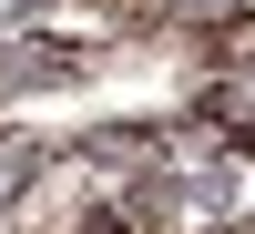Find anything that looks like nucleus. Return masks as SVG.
Returning a JSON list of instances; mask_svg holds the SVG:
<instances>
[{
	"instance_id": "nucleus-1",
	"label": "nucleus",
	"mask_w": 255,
	"mask_h": 234,
	"mask_svg": "<svg viewBox=\"0 0 255 234\" xmlns=\"http://www.w3.org/2000/svg\"><path fill=\"white\" fill-rule=\"evenodd\" d=\"M204 133L215 143H255V61H235L225 81H204Z\"/></svg>"
}]
</instances>
